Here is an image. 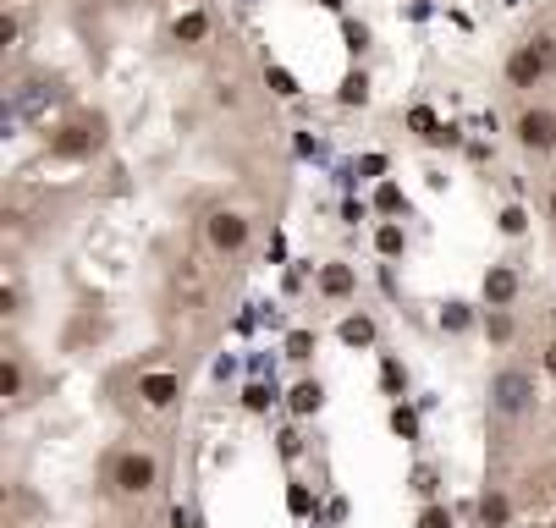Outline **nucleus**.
Listing matches in <instances>:
<instances>
[{
	"label": "nucleus",
	"instance_id": "obj_1",
	"mask_svg": "<svg viewBox=\"0 0 556 528\" xmlns=\"http://www.w3.org/2000/svg\"><path fill=\"white\" fill-rule=\"evenodd\" d=\"M105 479H111V490L122 501H143V495L161 490V458H154L149 446H127V451H116V458H111Z\"/></svg>",
	"mask_w": 556,
	"mask_h": 528
},
{
	"label": "nucleus",
	"instance_id": "obj_2",
	"mask_svg": "<svg viewBox=\"0 0 556 528\" xmlns=\"http://www.w3.org/2000/svg\"><path fill=\"white\" fill-rule=\"evenodd\" d=\"M100 149H105V116H94V111L72 116V121H61L50 132V155L55 160H94Z\"/></svg>",
	"mask_w": 556,
	"mask_h": 528
},
{
	"label": "nucleus",
	"instance_id": "obj_3",
	"mask_svg": "<svg viewBox=\"0 0 556 528\" xmlns=\"http://www.w3.org/2000/svg\"><path fill=\"white\" fill-rule=\"evenodd\" d=\"M491 413H496V418H529V413H534V374H523V369H496V374H491Z\"/></svg>",
	"mask_w": 556,
	"mask_h": 528
},
{
	"label": "nucleus",
	"instance_id": "obj_4",
	"mask_svg": "<svg viewBox=\"0 0 556 528\" xmlns=\"http://www.w3.org/2000/svg\"><path fill=\"white\" fill-rule=\"evenodd\" d=\"M513 138L523 155H556V111L551 105H523L513 116Z\"/></svg>",
	"mask_w": 556,
	"mask_h": 528
},
{
	"label": "nucleus",
	"instance_id": "obj_5",
	"mask_svg": "<svg viewBox=\"0 0 556 528\" xmlns=\"http://www.w3.org/2000/svg\"><path fill=\"white\" fill-rule=\"evenodd\" d=\"M249 237H254V226H249V215L243 209H210V220H204V243H210V254H243L249 248Z\"/></svg>",
	"mask_w": 556,
	"mask_h": 528
},
{
	"label": "nucleus",
	"instance_id": "obj_6",
	"mask_svg": "<svg viewBox=\"0 0 556 528\" xmlns=\"http://www.w3.org/2000/svg\"><path fill=\"white\" fill-rule=\"evenodd\" d=\"M551 72H556V66H551L534 44H513V50H507V61H502L507 89H523V94H529V89H540V83L551 78Z\"/></svg>",
	"mask_w": 556,
	"mask_h": 528
},
{
	"label": "nucleus",
	"instance_id": "obj_7",
	"mask_svg": "<svg viewBox=\"0 0 556 528\" xmlns=\"http://www.w3.org/2000/svg\"><path fill=\"white\" fill-rule=\"evenodd\" d=\"M518 292H523V281H518V270H513V265H491V270H485V281H480L485 309H513V304H518Z\"/></svg>",
	"mask_w": 556,
	"mask_h": 528
},
{
	"label": "nucleus",
	"instance_id": "obj_8",
	"mask_svg": "<svg viewBox=\"0 0 556 528\" xmlns=\"http://www.w3.org/2000/svg\"><path fill=\"white\" fill-rule=\"evenodd\" d=\"M138 397H143V408L166 413L182 397V381H177V374H166V369H154V374H143V381H138Z\"/></svg>",
	"mask_w": 556,
	"mask_h": 528
},
{
	"label": "nucleus",
	"instance_id": "obj_9",
	"mask_svg": "<svg viewBox=\"0 0 556 528\" xmlns=\"http://www.w3.org/2000/svg\"><path fill=\"white\" fill-rule=\"evenodd\" d=\"M320 297H331V304H348V297L358 292V270L348 265V259H331V265H320Z\"/></svg>",
	"mask_w": 556,
	"mask_h": 528
},
{
	"label": "nucleus",
	"instance_id": "obj_10",
	"mask_svg": "<svg viewBox=\"0 0 556 528\" xmlns=\"http://www.w3.org/2000/svg\"><path fill=\"white\" fill-rule=\"evenodd\" d=\"M473 512H480V528H513V495L502 485H491Z\"/></svg>",
	"mask_w": 556,
	"mask_h": 528
},
{
	"label": "nucleus",
	"instance_id": "obj_11",
	"mask_svg": "<svg viewBox=\"0 0 556 528\" xmlns=\"http://www.w3.org/2000/svg\"><path fill=\"white\" fill-rule=\"evenodd\" d=\"M172 39H177L182 50H199V44L210 39V12H199V7H193V12H182V17L172 23Z\"/></svg>",
	"mask_w": 556,
	"mask_h": 528
},
{
	"label": "nucleus",
	"instance_id": "obj_12",
	"mask_svg": "<svg viewBox=\"0 0 556 528\" xmlns=\"http://www.w3.org/2000/svg\"><path fill=\"white\" fill-rule=\"evenodd\" d=\"M287 408H292V418L320 413V408H326V386H320V381H298V386L287 391Z\"/></svg>",
	"mask_w": 556,
	"mask_h": 528
},
{
	"label": "nucleus",
	"instance_id": "obj_13",
	"mask_svg": "<svg viewBox=\"0 0 556 528\" xmlns=\"http://www.w3.org/2000/svg\"><path fill=\"white\" fill-rule=\"evenodd\" d=\"M375 254H380V259H403V254H408L403 220H380V226H375Z\"/></svg>",
	"mask_w": 556,
	"mask_h": 528
},
{
	"label": "nucleus",
	"instance_id": "obj_14",
	"mask_svg": "<svg viewBox=\"0 0 556 528\" xmlns=\"http://www.w3.org/2000/svg\"><path fill=\"white\" fill-rule=\"evenodd\" d=\"M337 336H342V347H375V320L369 314H348L337 325Z\"/></svg>",
	"mask_w": 556,
	"mask_h": 528
},
{
	"label": "nucleus",
	"instance_id": "obj_15",
	"mask_svg": "<svg viewBox=\"0 0 556 528\" xmlns=\"http://www.w3.org/2000/svg\"><path fill=\"white\" fill-rule=\"evenodd\" d=\"M441 331H446V336H468V331H473V304L452 297V304L441 309Z\"/></svg>",
	"mask_w": 556,
	"mask_h": 528
},
{
	"label": "nucleus",
	"instance_id": "obj_16",
	"mask_svg": "<svg viewBox=\"0 0 556 528\" xmlns=\"http://www.w3.org/2000/svg\"><path fill=\"white\" fill-rule=\"evenodd\" d=\"M23 386H28V369H23V358L12 352L7 369H0V397H7V402H23Z\"/></svg>",
	"mask_w": 556,
	"mask_h": 528
},
{
	"label": "nucleus",
	"instance_id": "obj_17",
	"mask_svg": "<svg viewBox=\"0 0 556 528\" xmlns=\"http://www.w3.org/2000/svg\"><path fill=\"white\" fill-rule=\"evenodd\" d=\"M480 325H485V336H491L496 347H507V342L518 336V320H513V309H485V320H480Z\"/></svg>",
	"mask_w": 556,
	"mask_h": 528
},
{
	"label": "nucleus",
	"instance_id": "obj_18",
	"mask_svg": "<svg viewBox=\"0 0 556 528\" xmlns=\"http://www.w3.org/2000/svg\"><path fill=\"white\" fill-rule=\"evenodd\" d=\"M496 226H502V237H523V232H529V209H523V204H507V209L496 215Z\"/></svg>",
	"mask_w": 556,
	"mask_h": 528
},
{
	"label": "nucleus",
	"instance_id": "obj_19",
	"mask_svg": "<svg viewBox=\"0 0 556 528\" xmlns=\"http://www.w3.org/2000/svg\"><path fill=\"white\" fill-rule=\"evenodd\" d=\"M414 528H457V523H452V506H446V501H425Z\"/></svg>",
	"mask_w": 556,
	"mask_h": 528
},
{
	"label": "nucleus",
	"instance_id": "obj_20",
	"mask_svg": "<svg viewBox=\"0 0 556 528\" xmlns=\"http://www.w3.org/2000/svg\"><path fill=\"white\" fill-rule=\"evenodd\" d=\"M337 100H342V105H369V78H364V72H348Z\"/></svg>",
	"mask_w": 556,
	"mask_h": 528
},
{
	"label": "nucleus",
	"instance_id": "obj_21",
	"mask_svg": "<svg viewBox=\"0 0 556 528\" xmlns=\"http://www.w3.org/2000/svg\"><path fill=\"white\" fill-rule=\"evenodd\" d=\"M265 83H270L276 100H298V78H292L287 66H270V72H265Z\"/></svg>",
	"mask_w": 556,
	"mask_h": 528
},
{
	"label": "nucleus",
	"instance_id": "obj_22",
	"mask_svg": "<svg viewBox=\"0 0 556 528\" xmlns=\"http://www.w3.org/2000/svg\"><path fill=\"white\" fill-rule=\"evenodd\" d=\"M391 429L403 435V440H419V413H414V408H403V402H396V408H391Z\"/></svg>",
	"mask_w": 556,
	"mask_h": 528
},
{
	"label": "nucleus",
	"instance_id": "obj_23",
	"mask_svg": "<svg viewBox=\"0 0 556 528\" xmlns=\"http://www.w3.org/2000/svg\"><path fill=\"white\" fill-rule=\"evenodd\" d=\"M435 485H441V474H435L430 463H419V468H414V490H419V495L430 501V495H435Z\"/></svg>",
	"mask_w": 556,
	"mask_h": 528
},
{
	"label": "nucleus",
	"instance_id": "obj_24",
	"mask_svg": "<svg viewBox=\"0 0 556 528\" xmlns=\"http://www.w3.org/2000/svg\"><path fill=\"white\" fill-rule=\"evenodd\" d=\"M403 386H408L403 363H396V358H386V391H391V397H403Z\"/></svg>",
	"mask_w": 556,
	"mask_h": 528
},
{
	"label": "nucleus",
	"instance_id": "obj_25",
	"mask_svg": "<svg viewBox=\"0 0 556 528\" xmlns=\"http://www.w3.org/2000/svg\"><path fill=\"white\" fill-rule=\"evenodd\" d=\"M342 39H348V50L358 55V50H369V28L364 23H342Z\"/></svg>",
	"mask_w": 556,
	"mask_h": 528
},
{
	"label": "nucleus",
	"instance_id": "obj_26",
	"mask_svg": "<svg viewBox=\"0 0 556 528\" xmlns=\"http://www.w3.org/2000/svg\"><path fill=\"white\" fill-rule=\"evenodd\" d=\"M308 347H314L308 331H292V336H287V358H308Z\"/></svg>",
	"mask_w": 556,
	"mask_h": 528
},
{
	"label": "nucleus",
	"instance_id": "obj_27",
	"mask_svg": "<svg viewBox=\"0 0 556 528\" xmlns=\"http://www.w3.org/2000/svg\"><path fill=\"white\" fill-rule=\"evenodd\" d=\"M425 143H435V149H452V143H457V127H441V121H435Z\"/></svg>",
	"mask_w": 556,
	"mask_h": 528
},
{
	"label": "nucleus",
	"instance_id": "obj_28",
	"mask_svg": "<svg viewBox=\"0 0 556 528\" xmlns=\"http://www.w3.org/2000/svg\"><path fill=\"white\" fill-rule=\"evenodd\" d=\"M243 402H249V408H254V413H265V408H270V402H276V397H270V391H265V386H249V391H243Z\"/></svg>",
	"mask_w": 556,
	"mask_h": 528
},
{
	"label": "nucleus",
	"instance_id": "obj_29",
	"mask_svg": "<svg viewBox=\"0 0 556 528\" xmlns=\"http://www.w3.org/2000/svg\"><path fill=\"white\" fill-rule=\"evenodd\" d=\"M375 204H380V209H386V215H396V209H403V193H396V188H391V182H386V188H380V198H375Z\"/></svg>",
	"mask_w": 556,
	"mask_h": 528
},
{
	"label": "nucleus",
	"instance_id": "obj_30",
	"mask_svg": "<svg viewBox=\"0 0 556 528\" xmlns=\"http://www.w3.org/2000/svg\"><path fill=\"white\" fill-rule=\"evenodd\" d=\"M529 44H534V50H540V55H545V61L556 66V34H534Z\"/></svg>",
	"mask_w": 556,
	"mask_h": 528
},
{
	"label": "nucleus",
	"instance_id": "obj_31",
	"mask_svg": "<svg viewBox=\"0 0 556 528\" xmlns=\"http://www.w3.org/2000/svg\"><path fill=\"white\" fill-rule=\"evenodd\" d=\"M540 369H545V381H556V336L545 342V352H540Z\"/></svg>",
	"mask_w": 556,
	"mask_h": 528
},
{
	"label": "nucleus",
	"instance_id": "obj_32",
	"mask_svg": "<svg viewBox=\"0 0 556 528\" xmlns=\"http://www.w3.org/2000/svg\"><path fill=\"white\" fill-rule=\"evenodd\" d=\"M408 121H414V127H419V138H430V127H435V116H430V111H425V105H419V111H414V116H408Z\"/></svg>",
	"mask_w": 556,
	"mask_h": 528
},
{
	"label": "nucleus",
	"instance_id": "obj_33",
	"mask_svg": "<svg viewBox=\"0 0 556 528\" xmlns=\"http://www.w3.org/2000/svg\"><path fill=\"white\" fill-rule=\"evenodd\" d=\"M17 34H23V28H17V17L0 23V44H17Z\"/></svg>",
	"mask_w": 556,
	"mask_h": 528
},
{
	"label": "nucleus",
	"instance_id": "obj_34",
	"mask_svg": "<svg viewBox=\"0 0 556 528\" xmlns=\"http://www.w3.org/2000/svg\"><path fill=\"white\" fill-rule=\"evenodd\" d=\"M287 506H292V512H308V490H303V485H298V490H292V495H287Z\"/></svg>",
	"mask_w": 556,
	"mask_h": 528
},
{
	"label": "nucleus",
	"instance_id": "obj_35",
	"mask_svg": "<svg viewBox=\"0 0 556 528\" xmlns=\"http://www.w3.org/2000/svg\"><path fill=\"white\" fill-rule=\"evenodd\" d=\"M545 209H551V220H556V188H551V193H545Z\"/></svg>",
	"mask_w": 556,
	"mask_h": 528
},
{
	"label": "nucleus",
	"instance_id": "obj_36",
	"mask_svg": "<svg viewBox=\"0 0 556 528\" xmlns=\"http://www.w3.org/2000/svg\"><path fill=\"white\" fill-rule=\"evenodd\" d=\"M320 7H326V12H342V0H320Z\"/></svg>",
	"mask_w": 556,
	"mask_h": 528
}]
</instances>
